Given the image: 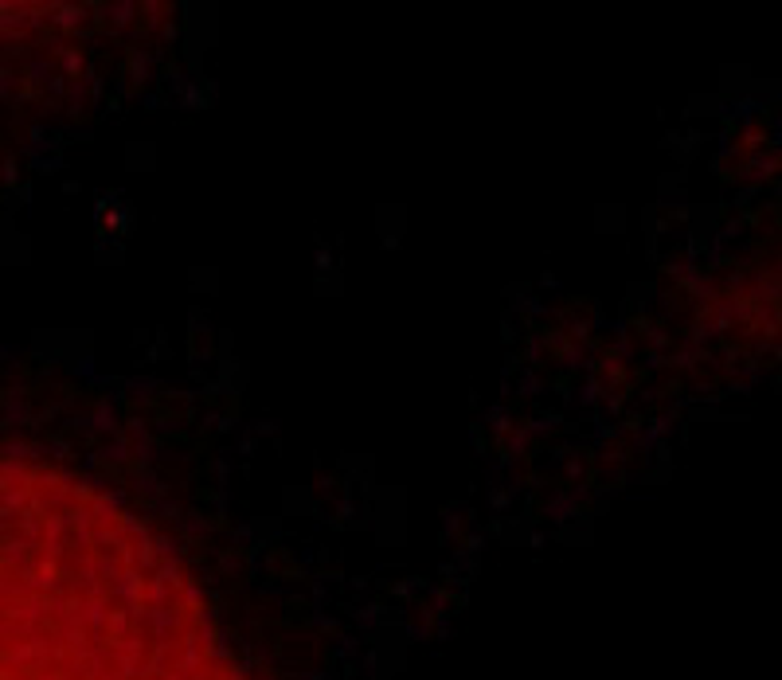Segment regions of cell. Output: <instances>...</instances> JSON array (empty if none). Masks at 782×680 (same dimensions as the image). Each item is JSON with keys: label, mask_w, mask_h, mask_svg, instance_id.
Returning a JSON list of instances; mask_svg holds the SVG:
<instances>
[{"label": "cell", "mask_w": 782, "mask_h": 680, "mask_svg": "<svg viewBox=\"0 0 782 680\" xmlns=\"http://www.w3.org/2000/svg\"><path fill=\"white\" fill-rule=\"evenodd\" d=\"M0 680H247L192 587L67 481L0 465Z\"/></svg>", "instance_id": "1"}]
</instances>
